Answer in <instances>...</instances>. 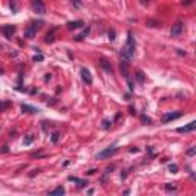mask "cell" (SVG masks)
<instances>
[{
	"instance_id": "cell-14",
	"label": "cell",
	"mask_w": 196,
	"mask_h": 196,
	"mask_svg": "<svg viewBox=\"0 0 196 196\" xmlns=\"http://www.w3.org/2000/svg\"><path fill=\"white\" fill-rule=\"evenodd\" d=\"M100 65L104 68V70H106L107 74H112V66L107 63V60H104V58H103V60H100Z\"/></svg>"
},
{
	"instance_id": "cell-23",
	"label": "cell",
	"mask_w": 196,
	"mask_h": 196,
	"mask_svg": "<svg viewBox=\"0 0 196 196\" xmlns=\"http://www.w3.org/2000/svg\"><path fill=\"white\" fill-rule=\"evenodd\" d=\"M166 190L167 192H176V187L175 185H170V184H166Z\"/></svg>"
},
{
	"instance_id": "cell-9",
	"label": "cell",
	"mask_w": 196,
	"mask_h": 196,
	"mask_svg": "<svg viewBox=\"0 0 196 196\" xmlns=\"http://www.w3.org/2000/svg\"><path fill=\"white\" fill-rule=\"evenodd\" d=\"M195 127H196V121H190L189 124H187V126H184V127H178L176 132H178V133H187V132H192Z\"/></svg>"
},
{
	"instance_id": "cell-15",
	"label": "cell",
	"mask_w": 196,
	"mask_h": 196,
	"mask_svg": "<svg viewBox=\"0 0 196 196\" xmlns=\"http://www.w3.org/2000/svg\"><path fill=\"white\" fill-rule=\"evenodd\" d=\"M22 110L23 112H29V113H37L38 112L37 107H32V106H28V104H23L22 106Z\"/></svg>"
},
{
	"instance_id": "cell-19",
	"label": "cell",
	"mask_w": 196,
	"mask_h": 196,
	"mask_svg": "<svg viewBox=\"0 0 196 196\" xmlns=\"http://www.w3.org/2000/svg\"><path fill=\"white\" fill-rule=\"evenodd\" d=\"M87 34H89V28H86V29H84V31H83L81 34H80V35H77V40H78V41H80V40H83V38L86 37Z\"/></svg>"
},
{
	"instance_id": "cell-13",
	"label": "cell",
	"mask_w": 196,
	"mask_h": 196,
	"mask_svg": "<svg viewBox=\"0 0 196 196\" xmlns=\"http://www.w3.org/2000/svg\"><path fill=\"white\" fill-rule=\"evenodd\" d=\"M127 68H129V61H127V60H123V61H121V74L126 77V78H127V75H129V74H127Z\"/></svg>"
},
{
	"instance_id": "cell-17",
	"label": "cell",
	"mask_w": 196,
	"mask_h": 196,
	"mask_svg": "<svg viewBox=\"0 0 196 196\" xmlns=\"http://www.w3.org/2000/svg\"><path fill=\"white\" fill-rule=\"evenodd\" d=\"M54 34H55V29H52L51 32H48V35H46V38H44V41H46V43H52V41H54Z\"/></svg>"
},
{
	"instance_id": "cell-29",
	"label": "cell",
	"mask_w": 196,
	"mask_h": 196,
	"mask_svg": "<svg viewBox=\"0 0 196 196\" xmlns=\"http://www.w3.org/2000/svg\"><path fill=\"white\" fill-rule=\"evenodd\" d=\"M113 35H115V32H113V31H112V32H109V38H110V40H113V38H115Z\"/></svg>"
},
{
	"instance_id": "cell-3",
	"label": "cell",
	"mask_w": 196,
	"mask_h": 196,
	"mask_svg": "<svg viewBox=\"0 0 196 196\" xmlns=\"http://www.w3.org/2000/svg\"><path fill=\"white\" fill-rule=\"evenodd\" d=\"M117 152H118V147L112 146V147H109V149H106V150H103V152L98 153V155H97V159H106V158H110V156H113Z\"/></svg>"
},
{
	"instance_id": "cell-7",
	"label": "cell",
	"mask_w": 196,
	"mask_h": 196,
	"mask_svg": "<svg viewBox=\"0 0 196 196\" xmlns=\"http://www.w3.org/2000/svg\"><path fill=\"white\" fill-rule=\"evenodd\" d=\"M179 117H181V113H179V112H173V113L170 112V113H166L164 117H163V123L167 124V123H170V121H173V120H178Z\"/></svg>"
},
{
	"instance_id": "cell-16",
	"label": "cell",
	"mask_w": 196,
	"mask_h": 196,
	"mask_svg": "<svg viewBox=\"0 0 196 196\" xmlns=\"http://www.w3.org/2000/svg\"><path fill=\"white\" fill-rule=\"evenodd\" d=\"M9 8L12 9V12H17V11H19V8H20L19 0H11V2H9Z\"/></svg>"
},
{
	"instance_id": "cell-20",
	"label": "cell",
	"mask_w": 196,
	"mask_h": 196,
	"mask_svg": "<svg viewBox=\"0 0 196 196\" xmlns=\"http://www.w3.org/2000/svg\"><path fill=\"white\" fill-rule=\"evenodd\" d=\"M32 141H34V136H32V135H28V136L25 138V141H23V142H25V146H29Z\"/></svg>"
},
{
	"instance_id": "cell-5",
	"label": "cell",
	"mask_w": 196,
	"mask_h": 196,
	"mask_svg": "<svg viewBox=\"0 0 196 196\" xmlns=\"http://www.w3.org/2000/svg\"><path fill=\"white\" fill-rule=\"evenodd\" d=\"M182 29H184L182 22H176L172 26V29H170V35H172V37H179V35L182 34Z\"/></svg>"
},
{
	"instance_id": "cell-1",
	"label": "cell",
	"mask_w": 196,
	"mask_h": 196,
	"mask_svg": "<svg viewBox=\"0 0 196 196\" xmlns=\"http://www.w3.org/2000/svg\"><path fill=\"white\" fill-rule=\"evenodd\" d=\"M135 38H133V35H132V32H129V35H127V43H126V46H124V49H123V57H124V60H129L133 54H135Z\"/></svg>"
},
{
	"instance_id": "cell-21",
	"label": "cell",
	"mask_w": 196,
	"mask_h": 196,
	"mask_svg": "<svg viewBox=\"0 0 196 196\" xmlns=\"http://www.w3.org/2000/svg\"><path fill=\"white\" fill-rule=\"evenodd\" d=\"M58 138H60V133H58V132H54V133H52V138H51V139H52V142H57Z\"/></svg>"
},
{
	"instance_id": "cell-25",
	"label": "cell",
	"mask_w": 196,
	"mask_h": 196,
	"mask_svg": "<svg viewBox=\"0 0 196 196\" xmlns=\"http://www.w3.org/2000/svg\"><path fill=\"white\" fill-rule=\"evenodd\" d=\"M195 153H196V147H192V149L187 150V155H189V156H193Z\"/></svg>"
},
{
	"instance_id": "cell-32",
	"label": "cell",
	"mask_w": 196,
	"mask_h": 196,
	"mask_svg": "<svg viewBox=\"0 0 196 196\" xmlns=\"http://www.w3.org/2000/svg\"><path fill=\"white\" fill-rule=\"evenodd\" d=\"M0 51H2V44H0Z\"/></svg>"
},
{
	"instance_id": "cell-11",
	"label": "cell",
	"mask_w": 196,
	"mask_h": 196,
	"mask_svg": "<svg viewBox=\"0 0 196 196\" xmlns=\"http://www.w3.org/2000/svg\"><path fill=\"white\" fill-rule=\"evenodd\" d=\"M84 23L81 22V20H75V22H69L68 23V29H70V31H72V29H78V28H81V26H83Z\"/></svg>"
},
{
	"instance_id": "cell-12",
	"label": "cell",
	"mask_w": 196,
	"mask_h": 196,
	"mask_svg": "<svg viewBox=\"0 0 196 196\" xmlns=\"http://www.w3.org/2000/svg\"><path fill=\"white\" fill-rule=\"evenodd\" d=\"M69 181L77 182V185H78V187H84V185L87 184V181H86V179H80V178H75V176H69Z\"/></svg>"
},
{
	"instance_id": "cell-31",
	"label": "cell",
	"mask_w": 196,
	"mask_h": 196,
	"mask_svg": "<svg viewBox=\"0 0 196 196\" xmlns=\"http://www.w3.org/2000/svg\"><path fill=\"white\" fill-rule=\"evenodd\" d=\"M5 106H8V104H2V103H0V110H3V107H5Z\"/></svg>"
},
{
	"instance_id": "cell-6",
	"label": "cell",
	"mask_w": 196,
	"mask_h": 196,
	"mask_svg": "<svg viewBox=\"0 0 196 196\" xmlns=\"http://www.w3.org/2000/svg\"><path fill=\"white\" fill-rule=\"evenodd\" d=\"M2 31H3V34H5V37H6L8 40H11L12 35H14V32H15V26H14V25H5L3 28H2Z\"/></svg>"
},
{
	"instance_id": "cell-22",
	"label": "cell",
	"mask_w": 196,
	"mask_h": 196,
	"mask_svg": "<svg viewBox=\"0 0 196 196\" xmlns=\"http://www.w3.org/2000/svg\"><path fill=\"white\" fill-rule=\"evenodd\" d=\"M168 170H170L172 173H176L178 172V166L176 164H170V166H168Z\"/></svg>"
},
{
	"instance_id": "cell-2",
	"label": "cell",
	"mask_w": 196,
	"mask_h": 196,
	"mask_svg": "<svg viewBox=\"0 0 196 196\" xmlns=\"http://www.w3.org/2000/svg\"><path fill=\"white\" fill-rule=\"evenodd\" d=\"M41 25H43V22H34V23H31L29 28L25 31L23 37H25V38H34L35 34H37V31L41 28Z\"/></svg>"
},
{
	"instance_id": "cell-24",
	"label": "cell",
	"mask_w": 196,
	"mask_h": 196,
	"mask_svg": "<svg viewBox=\"0 0 196 196\" xmlns=\"http://www.w3.org/2000/svg\"><path fill=\"white\" fill-rule=\"evenodd\" d=\"M141 120H142V123H144V124H150V123H152V120H150L149 117H146V115H142Z\"/></svg>"
},
{
	"instance_id": "cell-4",
	"label": "cell",
	"mask_w": 196,
	"mask_h": 196,
	"mask_svg": "<svg viewBox=\"0 0 196 196\" xmlns=\"http://www.w3.org/2000/svg\"><path fill=\"white\" fill-rule=\"evenodd\" d=\"M32 11L38 15H43L46 12V8H44V3L41 0H32Z\"/></svg>"
},
{
	"instance_id": "cell-8",
	"label": "cell",
	"mask_w": 196,
	"mask_h": 196,
	"mask_svg": "<svg viewBox=\"0 0 196 196\" xmlns=\"http://www.w3.org/2000/svg\"><path fill=\"white\" fill-rule=\"evenodd\" d=\"M81 78H83V81H84L86 84H92V83H94V78H92L91 72H89L86 68L81 69Z\"/></svg>"
},
{
	"instance_id": "cell-10",
	"label": "cell",
	"mask_w": 196,
	"mask_h": 196,
	"mask_svg": "<svg viewBox=\"0 0 196 196\" xmlns=\"http://www.w3.org/2000/svg\"><path fill=\"white\" fill-rule=\"evenodd\" d=\"M65 193H66L65 187L58 185V187H55L54 190H51V192H49V196H61V195H65Z\"/></svg>"
},
{
	"instance_id": "cell-27",
	"label": "cell",
	"mask_w": 196,
	"mask_h": 196,
	"mask_svg": "<svg viewBox=\"0 0 196 196\" xmlns=\"http://www.w3.org/2000/svg\"><path fill=\"white\" fill-rule=\"evenodd\" d=\"M32 60H34V61H41V60H43V55H35Z\"/></svg>"
},
{
	"instance_id": "cell-18",
	"label": "cell",
	"mask_w": 196,
	"mask_h": 196,
	"mask_svg": "<svg viewBox=\"0 0 196 196\" xmlns=\"http://www.w3.org/2000/svg\"><path fill=\"white\" fill-rule=\"evenodd\" d=\"M135 77H136V80H138V83H141V84L144 83V80H146V78H144V74H142L141 70H138V72L135 74Z\"/></svg>"
},
{
	"instance_id": "cell-30",
	"label": "cell",
	"mask_w": 196,
	"mask_h": 196,
	"mask_svg": "<svg viewBox=\"0 0 196 196\" xmlns=\"http://www.w3.org/2000/svg\"><path fill=\"white\" fill-rule=\"evenodd\" d=\"M193 2V0H185V2H182V5H190Z\"/></svg>"
},
{
	"instance_id": "cell-28",
	"label": "cell",
	"mask_w": 196,
	"mask_h": 196,
	"mask_svg": "<svg viewBox=\"0 0 196 196\" xmlns=\"http://www.w3.org/2000/svg\"><path fill=\"white\" fill-rule=\"evenodd\" d=\"M103 123H104L103 127H104V129H109V121H103Z\"/></svg>"
},
{
	"instance_id": "cell-26",
	"label": "cell",
	"mask_w": 196,
	"mask_h": 196,
	"mask_svg": "<svg viewBox=\"0 0 196 196\" xmlns=\"http://www.w3.org/2000/svg\"><path fill=\"white\" fill-rule=\"evenodd\" d=\"M70 2H72V3H74L77 8H80V6L83 5V3H81V0H70Z\"/></svg>"
}]
</instances>
